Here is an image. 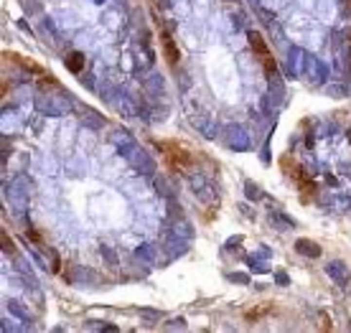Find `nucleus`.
<instances>
[{"mask_svg": "<svg viewBox=\"0 0 351 333\" xmlns=\"http://www.w3.org/2000/svg\"><path fill=\"white\" fill-rule=\"evenodd\" d=\"M282 219H285L282 214H273L270 216V224H273L275 229H293V221H282Z\"/></svg>", "mask_w": 351, "mask_h": 333, "instance_id": "obj_26", "label": "nucleus"}, {"mask_svg": "<svg viewBox=\"0 0 351 333\" xmlns=\"http://www.w3.org/2000/svg\"><path fill=\"white\" fill-rule=\"evenodd\" d=\"M76 112H79V120H82V125H87L89 130H102V127H105V117H102L99 112H94L92 107L76 105Z\"/></svg>", "mask_w": 351, "mask_h": 333, "instance_id": "obj_10", "label": "nucleus"}, {"mask_svg": "<svg viewBox=\"0 0 351 333\" xmlns=\"http://www.w3.org/2000/svg\"><path fill=\"white\" fill-rule=\"evenodd\" d=\"M66 69H69L72 74H79V71H82L84 69V53H79V51H72L69 53V56H66Z\"/></svg>", "mask_w": 351, "mask_h": 333, "instance_id": "obj_18", "label": "nucleus"}, {"mask_svg": "<svg viewBox=\"0 0 351 333\" xmlns=\"http://www.w3.org/2000/svg\"><path fill=\"white\" fill-rule=\"evenodd\" d=\"M92 3H94V5H102V3H105V0H92Z\"/></svg>", "mask_w": 351, "mask_h": 333, "instance_id": "obj_36", "label": "nucleus"}, {"mask_svg": "<svg viewBox=\"0 0 351 333\" xmlns=\"http://www.w3.org/2000/svg\"><path fill=\"white\" fill-rule=\"evenodd\" d=\"M305 59H308V53H305L303 49L290 46V51H288V61H285V71H288L290 76L303 74V71H305Z\"/></svg>", "mask_w": 351, "mask_h": 333, "instance_id": "obj_8", "label": "nucleus"}, {"mask_svg": "<svg viewBox=\"0 0 351 333\" xmlns=\"http://www.w3.org/2000/svg\"><path fill=\"white\" fill-rule=\"evenodd\" d=\"M326 275L331 277V280H333L336 285H341V287L349 282V267H346V264H344L341 260L328 262V264H326Z\"/></svg>", "mask_w": 351, "mask_h": 333, "instance_id": "obj_13", "label": "nucleus"}, {"mask_svg": "<svg viewBox=\"0 0 351 333\" xmlns=\"http://www.w3.org/2000/svg\"><path fill=\"white\" fill-rule=\"evenodd\" d=\"M275 280H277L282 287H285V285H290V277H288V272H282V270H280V272H275Z\"/></svg>", "mask_w": 351, "mask_h": 333, "instance_id": "obj_31", "label": "nucleus"}, {"mask_svg": "<svg viewBox=\"0 0 351 333\" xmlns=\"http://www.w3.org/2000/svg\"><path fill=\"white\" fill-rule=\"evenodd\" d=\"M181 87H184V89L188 87V74L186 71H181Z\"/></svg>", "mask_w": 351, "mask_h": 333, "instance_id": "obj_34", "label": "nucleus"}, {"mask_svg": "<svg viewBox=\"0 0 351 333\" xmlns=\"http://www.w3.org/2000/svg\"><path fill=\"white\" fill-rule=\"evenodd\" d=\"M150 115H153V120H155V122H163V120L168 117V107H155Z\"/></svg>", "mask_w": 351, "mask_h": 333, "instance_id": "obj_29", "label": "nucleus"}, {"mask_svg": "<svg viewBox=\"0 0 351 333\" xmlns=\"http://www.w3.org/2000/svg\"><path fill=\"white\" fill-rule=\"evenodd\" d=\"M8 204L13 206V211L18 214H26V209H28V178L26 175H20V178H16L13 183L8 186Z\"/></svg>", "mask_w": 351, "mask_h": 333, "instance_id": "obj_2", "label": "nucleus"}, {"mask_svg": "<svg viewBox=\"0 0 351 333\" xmlns=\"http://www.w3.org/2000/svg\"><path fill=\"white\" fill-rule=\"evenodd\" d=\"M16 270L23 275V277H33V272H31V267H28V262L20 260V257H16Z\"/></svg>", "mask_w": 351, "mask_h": 333, "instance_id": "obj_28", "label": "nucleus"}, {"mask_svg": "<svg viewBox=\"0 0 351 333\" xmlns=\"http://www.w3.org/2000/svg\"><path fill=\"white\" fill-rule=\"evenodd\" d=\"M130 165L135 171H138L140 175H145V178H153L155 175V160L150 158V153L148 150H143V148H135V153L130 155Z\"/></svg>", "mask_w": 351, "mask_h": 333, "instance_id": "obj_4", "label": "nucleus"}, {"mask_svg": "<svg viewBox=\"0 0 351 333\" xmlns=\"http://www.w3.org/2000/svg\"><path fill=\"white\" fill-rule=\"evenodd\" d=\"M188 186H191V191H194L196 196H201V201H217V193H214V188L206 183L203 175H191Z\"/></svg>", "mask_w": 351, "mask_h": 333, "instance_id": "obj_11", "label": "nucleus"}, {"mask_svg": "<svg viewBox=\"0 0 351 333\" xmlns=\"http://www.w3.org/2000/svg\"><path fill=\"white\" fill-rule=\"evenodd\" d=\"M171 229L176 231V234H178L181 239H186V242L194 239V227H191V221L184 219V216H176V219H173V224H171Z\"/></svg>", "mask_w": 351, "mask_h": 333, "instance_id": "obj_15", "label": "nucleus"}, {"mask_svg": "<svg viewBox=\"0 0 351 333\" xmlns=\"http://www.w3.org/2000/svg\"><path fill=\"white\" fill-rule=\"evenodd\" d=\"M163 51H166V56H168V61H171V64L176 66V64H178V49L173 46V41H171V38H168V36L163 38Z\"/></svg>", "mask_w": 351, "mask_h": 333, "instance_id": "obj_23", "label": "nucleus"}, {"mask_svg": "<svg viewBox=\"0 0 351 333\" xmlns=\"http://www.w3.org/2000/svg\"><path fill=\"white\" fill-rule=\"evenodd\" d=\"M8 310L13 313L18 320H31V313H28V308L20 303V300H8Z\"/></svg>", "mask_w": 351, "mask_h": 333, "instance_id": "obj_21", "label": "nucleus"}, {"mask_svg": "<svg viewBox=\"0 0 351 333\" xmlns=\"http://www.w3.org/2000/svg\"><path fill=\"white\" fill-rule=\"evenodd\" d=\"M110 142L115 145V150L122 155V158H130V155L135 153V138L130 135L128 130H122V127H115L112 130V135H110Z\"/></svg>", "mask_w": 351, "mask_h": 333, "instance_id": "obj_5", "label": "nucleus"}, {"mask_svg": "<svg viewBox=\"0 0 351 333\" xmlns=\"http://www.w3.org/2000/svg\"><path fill=\"white\" fill-rule=\"evenodd\" d=\"M94 280H97V272H94V270L82 267V264H76V267H72V282L87 285V282H94Z\"/></svg>", "mask_w": 351, "mask_h": 333, "instance_id": "obj_16", "label": "nucleus"}, {"mask_svg": "<svg viewBox=\"0 0 351 333\" xmlns=\"http://www.w3.org/2000/svg\"><path fill=\"white\" fill-rule=\"evenodd\" d=\"M168 328H186V323L178 318V323H168Z\"/></svg>", "mask_w": 351, "mask_h": 333, "instance_id": "obj_35", "label": "nucleus"}, {"mask_svg": "<svg viewBox=\"0 0 351 333\" xmlns=\"http://www.w3.org/2000/svg\"><path fill=\"white\" fill-rule=\"evenodd\" d=\"M153 188H155V193L161 196V198H166V201H168V198H173L171 188L166 186V181L161 178V175H153Z\"/></svg>", "mask_w": 351, "mask_h": 333, "instance_id": "obj_22", "label": "nucleus"}, {"mask_svg": "<svg viewBox=\"0 0 351 333\" xmlns=\"http://www.w3.org/2000/svg\"><path fill=\"white\" fill-rule=\"evenodd\" d=\"M33 107L46 117H64L76 109V102L69 92H59V94H38L33 99Z\"/></svg>", "mask_w": 351, "mask_h": 333, "instance_id": "obj_1", "label": "nucleus"}, {"mask_svg": "<svg viewBox=\"0 0 351 333\" xmlns=\"http://www.w3.org/2000/svg\"><path fill=\"white\" fill-rule=\"evenodd\" d=\"M191 122H194V127L206 140H217L219 127H217V120H214V117H209V115H194V117H191Z\"/></svg>", "mask_w": 351, "mask_h": 333, "instance_id": "obj_9", "label": "nucleus"}, {"mask_svg": "<svg viewBox=\"0 0 351 333\" xmlns=\"http://www.w3.org/2000/svg\"><path fill=\"white\" fill-rule=\"evenodd\" d=\"M163 249L168 257H181V254H186L188 252V242L186 239H181L176 231H163Z\"/></svg>", "mask_w": 351, "mask_h": 333, "instance_id": "obj_6", "label": "nucleus"}, {"mask_svg": "<svg viewBox=\"0 0 351 333\" xmlns=\"http://www.w3.org/2000/svg\"><path fill=\"white\" fill-rule=\"evenodd\" d=\"M326 94H331V97H346L349 89H346L344 84H328V87H326Z\"/></svg>", "mask_w": 351, "mask_h": 333, "instance_id": "obj_27", "label": "nucleus"}, {"mask_svg": "<svg viewBox=\"0 0 351 333\" xmlns=\"http://www.w3.org/2000/svg\"><path fill=\"white\" fill-rule=\"evenodd\" d=\"M232 23H234V28H242V26H244L242 13H234V16H232Z\"/></svg>", "mask_w": 351, "mask_h": 333, "instance_id": "obj_32", "label": "nucleus"}, {"mask_svg": "<svg viewBox=\"0 0 351 333\" xmlns=\"http://www.w3.org/2000/svg\"><path fill=\"white\" fill-rule=\"evenodd\" d=\"M143 89H145V94H148L150 99H161L163 94H166V82H163V76L161 74H148L145 76V82H143Z\"/></svg>", "mask_w": 351, "mask_h": 333, "instance_id": "obj_12", "label": "nucleus"}, {"mask_svg": "<svg viewBox=\"0 0 351 333\" xmlns=\"http://www.w3.org/2000/svg\"><path fill=\"white\" fill-rule=\"evenodd\" d=\"M244 196L250 198V201H259L262 191H259V186H255L252 181H247V183H244Z\"/></svg>", "mask_w": 351, "mask_h": 333, "instance_id": "obj_24", "label": "nucleus"}, {"mask_svg": "<svg viewBox=\"0 0 351 333\" xmlns=\"http://www.w3.org/2000/svg\"><path fill=\"white\" fill-rule=\"evenodd\" d=\"M155 247L153 244H140L138 249H135V260H143V262H148V264H153L155 262Z\"/></svg>", "mask_w": 351, "mask_h": 333, "instance_id": "obj_19", "label": "nucleus"}, {"mask_svg": "<svg viewBox=\"0 0 351 333\" xmlns=\"http://www.w3.org/2000/svg\"><path fill=\"white\" fill-rule=\"evenodd\" d=\"M305 76L311 79V84H323L328 76V66L318 56H308L305 59Z\"/></svg>", "mask_w": 351, "mask_h": 333, "instance_id": "obj_7", "label": "nucleus"}, {"mask_svg": "<svg viewBox=\"0 0 351 333\" xmlns=\"http://www.w3.org/2000/svg\"><path fill=\"white\" fill-rule=\"evenodd\" d=\"M250 46L259 53L262 59H267L270 56V51H267V46H265V41H262V36H259L257 31H250Z\"/></svg>", "mask_w": 351, "mask_h": 333, "instance_id": "obj_20", "label": "nucleus"}, {"mask_svg": "<svg viewBox=\"0 0 351 333\" xmlns=\"http://www.w3.org/2000/svg\"><path fill=\"white\" fill-rule=\"evenodd\" d=\"M143 315H145V318H150V323H153L155 318H161V313H158V310H143Z\"/></svg>", "mask_w": 351, "mask_h": 333, "instance_id": "obj_33", "label": "nucleus"}, {"mask_svg": "<svg viewBox=\"0 0 351 333\" xmlns=\"http://www.w3.org/2000/svg\"><path fill=\"white\" fill-rule=\"evenodd\" d=\"M296 252L303 254L308 260H318L321 257V244H315L313 239H296Z\"/></svg>", "mask_w": 351, "mask_h": 333, "instance_id": "obj_14", "label": "nucleus"}, {"mask_svg": "<svg viewBox=\"0 0 351 333\" xmlns=\"http://www.w3.org/2000/svg\"><path fill=\"white\" fill-rule=\"evenodd\" d=\"M229 280L237 282V285H247V282H250V277H247L244 272H234V275H229Z\"/></svg>", "mask_w": 351, "mask_h": 333, "instance_id": "obj_30", "label": "nucleus"}, {"mask_svg": "<svg viewBox=\"0 0 351 333\" xmlns=\"http://www.w3.org/2000/svg\"><path fill=\"white\" fill-rule=\"evenodd\" d=\"M99 252H102V257H105V262H107V264H117V252L112 249V247H107V244H102Z\"/></svg>", "mask_w": 351, "mask_h": 333, "instance_id": "obj_25", "label": "nucleus"}, {"mask_svg": "<svg viewBox=\"0 0 351 333\" xmlns=\"http://www.w3.org/2000/svg\"><path fill=\"white\" fill-rule=\"evenodd\" d=\"M247 264H250V270L252 272H257V275H265L267 270H270V264H267V260L262 257V254H250V257H247Z\"/></svg>", "mask_w": 351, "mask_h": 333, "instance_id": "obj_17", "label": "nucleus"}, {"mask_svg": "<svg viewBox=\"0 0 351 333\" xmlns=\"http://www.w3.org/2000/svg\"><path fill=\"white\" fill-rule=\"evenodd\" d=\"M222 138L226 142V148H232L237 153H244V150H250V135H247V130L242 125H237V122H229V125H224L222 130Z\"/></svg>", "mask_w": 351, "mask_h": 333, "instance_id": "obj_3", "label": "nucleus"}]
</instances>
